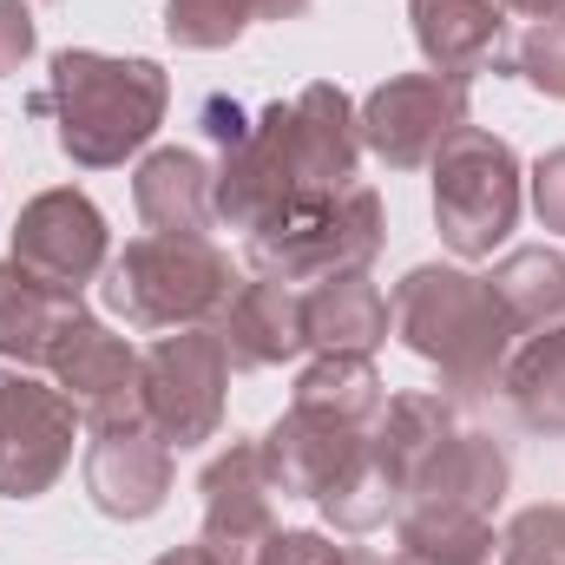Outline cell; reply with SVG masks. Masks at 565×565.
I'll use <instances>...</instances> for the list:
<instances>
[{
    "label": "cell",
    "mask_w": 565,
    "mask_h": 565,
    "mask_svg": "<svg viewBox=\"0 0 565 565\" xmlns=\"http://www.w3.org/2000/svg\"><path fill=\"white\" fill-rule=\"evenodd\" d=\"M211 132L224 145V164L211 171V211L244 237L355 191L362 126H355L349 93L329 79L302 86L289 106L282 99L264 106L257 119L211 106Z\"/></svg>",
    "instance_id": "cell-1"
},
{
    "label": "cell",
    "mask_w": 565,
    "mask_h": 565,
    "mask_svg": "<svg viewBox=\"0 0 565 565\" xmlns=\"http://www.w3.org/2000/svg\"><path fill=\"white\" fill-rule=\"evenodd\" d=\"M40 106L53 113V139L73 164L106 171V164H126L164 126L171 79L158 60H113L93 46H66L53 53Z\"/></svg>",
    "instance_id": "cell-2"
},
{
    "label": "cell",
    "mask_w": 565,
    "mask_h": 565,
    "mask_svg": "<svg viewBox=\"0 0 565 565\" xmlns=\"http://www.w3.org/2000/svg\"><path fill=\"white\" fill-rule=\"evenodd\" d=\"M395 335L440 369V382L454 395H487L507 369L513 349V322L500 309V296L487 289V277H467L454 264H422L395 282Z\"/></svg>",
    "instance_id": "cell-3"
},
{
    "label": "cell",
    "mask_w": 565,
    "mask_h": 565,
    "mask_svg": "<svg viewBox=\"0 0 565 565\" xmlns=\"http://www.w3.org/2000/svg\"><path fill=\"white\" fill-rule=\"evenodd\" d=\"M231 257L211 237H132L106 277L99 296L113 316H126V329H198L231 302Z\"/></svg>",
    "instance_id": "cell-4"
},
{
    "label": "cell",
    "mask_w": 565,
    "mask_h": 565,
    "mask_svg": "<svg viewBox=\"0 0 565 565\" xmlns=\"http://www.w3.org/2000/svg\"><path fill=\"white\" fill-rule=\"evenodd\" d=\"M434 224H440V244L467 264L493 257L513 224H520V158L513 145L480 132V126H460L454 139L434 151Z\"/></svg>",
    "instance_id": "cell-5"
},
{
    "label": "cell",
    "mask_w": 565,
    "mask_h": 565,
    "mask_svg": "<svg viewBox=\"0 0 565 565\" xmlns=\"http://www.w3.org/2000/svg\"><path fill=\"white\" fill-rule=\"evenodd\" d=\"M382 237H388L382 231V198L369 184H355V191H342L329 204H309V211L270 224V231H257L250 264L282 282H329V277H349V270H369Z\"/></svg>",
    "instance_id": "cell-6"
},
{
    "label": "cell",
    "mask_w": 565,
    "mask_h": 565,
    "mask_svg": "<svg viewBox=\"0 0 565 565\" xmlns=\"http://www.w3.org/2000/svg\"><path fill=\"white\" fill-rule=\"evenodd\" d=\"M224 388H231V349L217 329H171L145 349V427L164 447L217 440L224 427Z\"/></svg>",
    "instance_id": "cell-7"
},
{
    "label": "cell",
    "mask_w": 565,
    "mask_h": 565,
    "mask_svg": "<svg viewBox=\"0 0 565 565\" xmlns=\"http://www.w3.org/2000/svg\"><path fill=\"white\" fill-rule=\"evenodd\" d=\"M73 434H79V408L60 388L0 362V493L7 500H40L66 473Z\"/></svg>",
    "instance_id": "cell-8"
},
{
    "label": "cell",
    "mask_w": 565,
    "mask_h": 565,
    "mask_svg": "<svg viewBox=\"0 0 565 565\" xmlns=\"http://www.w3.org/2000/svg\"><path fill=\"white\" fill-rule=\"evenodd\" d=\"M362 145L388 164V171H415L434 164V151L467 126V79L447 73H402L388 86H375L355 113Z\"/></svg>",
    "instance_id": "cell-9"
},
{
    "label": "cell",
    "mask_w": 565,
    "mask_h": 565,
    "mask_svg": "<svg viewBox=\"0 0 565 565\" xmlns=\"http://www.w3.org/2000/svg\"><path fill=\"white\" fill-rule=\"evenodd\" d=\"M13 264H26L33 277L60 282V289H86L113 264V231L86 191L60 184V191H40L13 217Z\"/></svg>",
    "instance_id": "cell-10"
},
{
    "label": "cell",
    "mask_w": 565,
    "mask_h": 565,
    "mask_svg": "<svg viewBox=\"0 0 565 565\" xmlns=\"http://www.w3.org/2000/svg\"><path fill=\"white\" fill-rule=\"evenodd\" d=\"M198 493H204V553L217 565H264L270 553V540H277V487H270V473H264V454H257V440H231L211 467H204V480H198Z\"/></svg>",
    "instance_id": "cell-11"
},
{
    "label": "cell",
    "mask_w": 565,
    "mask_h": 565,
    "mask_svg": "<svg viewBox=\"0 0 565 565\" xmlns=\"http://www.w3.org/2000/svg\"><path fill=\"white\" fill-rule=\"evenodd\" d=\"M53 388L79 408V422L93 427H119V422H145V355L113 335L106 322L79 316L60 349H53Z\"/></svg>",
    "instance_id": "cell-12"
},
{
    "label": "cell",
    "mask_w": 565,
    "mask_h": 565,
    "mask_svg": "<svg viewBox=\"0 0 565 565\" xmlns=\"http://www.w3.org/2000/svg\"><path fill=\"white\" fill-rule=\"evenodd\" d=\"M507 480H513V460L493 434H473V427H454L402 493V513H467V520H493V507L507 500Z\"/></svg>",
    "instance_id": "cell-13"
},
{
    "label": "cell",
    "mask_w": 565,
    "mask_h": 565,
    "mask_svg": "<svg viewBox=\"0 0 565 565\" xmlns=\"http://www.w3.org/2000/svg\"><path fill=\"white\" fill-rule=\"evenodd\" d=\"M171 447L151 434L145 422H119V427H93L86 447V493L106 520H151L171 493Z\"/></svg>",
    "instance_id": "cell-14"
},
{
    "label": "cell",
    "mask_w": 565,
    "mask_h": 565,
    "mask_svg": "<svg viewBox=\"0 0 565 565\" xmlns=\"http://www.w3.org/2000/svg\"><path fill=\"white\" fill-rule=\"evenodd\" d=\"M217 335L231 349L237 369H277L296 362L309 349V302H302V282L282 277H250L231 289V302L217 309Z\"/></svg>",
    "instance_id": "cell-15"
},
{
    "label": "cell",
    "mask_w": 565,
    "mask_h": 565,
    "mask_svg": "<svg viewBox=\"0 0 565 565\" xmlns=\"http://www.w3.org/2000/svg\"><path fill=\"white\" fill-rule=\"evenodd\" d=\"M362 440H369V427H342V422L289 408L257 440V454H264V473H270V487H277L282 500H322L349 473V460L362 454Z\"/></svg>",
    "instance_id": "cell-16"
},
{
    "label": "cell",
    "mask_w": 565,
    "mask_h": 565,
    "mask_svg": "<svg viewBox=\"0 0 565 565\" xmlns=\"http://www.w3.org/2000/svg\"><path fill=\"white\" fill-rule=\"evenodd\" d=\"M79 289H60V282L33 277L26 264H0V362L13 369H46L60 335L79 322Z\"/></svg>",
    "instance_id": "cell-17"
},
{
    "label": "cell",
    "mask_w": 565,
    "mask_h": 565,
    "mask_svg": "<svg viewBox=\"0 0 565 565\" xmlns=\"http://www.w3.org/2000/svg\"><path fill=\"white\" fill-rule=\"evenodd\" d=\"M408 20H415V46H422L427 73L473 79L480 66H500V53H507L500 0H415Z\"/></svg>",
    "instance_id": "cell-18"
},
{
    "label": "cell",
    "mask_w": 565,
    "mask_h": 565,
    "mask_svg": "<svg viewBox=\"0 0 565 565\" xmlns=\"http://www.w3.org/2000/svg\"><path fill=\"white\" fill-rule=\"evenodd\" d=\"M132 204L158 237H211V164L198 151H151L132 178Z\"/></svg>",
    "instance_id": "cell-19"
},
{
    "label": "cell",
    "mask_w": 565,
    "mask_h": 565,
    "mask_svg": "<svg viewBox=\"0 0 565 565\" xmlns=\"http://www.w3.org/2000/svg\"><path fill=\"white\" fill-rule=\"evenodd\" d=\"M302 302H309V349H322V355H375V349L388 342L395 309H388V296L369 282V270L309 282Z\"/></svg>",
    "instance_id": "cell-20"
},
{
    "label": "cell",
    "mask_w": 565,
    "mask_h": 565,
    "mask_svg": "<svg viewBox=\"0 0 565 565\" xmlns=\"http://www.w3.org/2000/svg\"><path fill=\"white\" fill-rule=\"evenodd\" d=\"M447 434H454V402H447V395H388L382 415H375V427H369V454H375L382 473L408 493L415 467H422Z\"/></svg>",
    "instance_id": "cell-21"
},
{
    "label": "cell",
    "mask_w": 565,
    "mask_h": 565,
    "mask_svg": "<svg viewBox=\"0 0 565 565\" xmlns=\"http://www.w3.org/2000/svg\"><path fill=\"white\" fill-rule=\"evenodd\" d=\"M382 402H388V388H382V375H375L369 355H316L296 375V395H289V408L342 422V427H375Z\"/></svg>",
    "instance_id": "cell-22"
},
{
    "label": "cell",
    "mask_w": 565,
    "mask_h": 565,
    "mask_svg": "<svg viewBox=\"0 0 565 565\" xmlns=\"http://www.w3.org/2000/svg\"><path fill=\"white\" fill-rule=\"evenodd\" d=\"M507 402L513 415L533 427V434H565V329H546V335H526L507 369Z\"/></svg>",
    "instance_id": "cell-23"
},
{
    "label": "cell",
    "mask_w": 565,
    "mask_h": 565,
    "mask_svg": "<svg viewBox=\"0 0 565 565\" xmlns=\"http://www.w3.org/2000/svg\"><path fill=\"white\" fill-rule=\"evenodd\" d=\"M487 289L500 296L507 322L513 329H553L565 316V257L546 244H526V250H507L493 264Z\"/></svg>",
    "instance_id": "cell-24"
},
{
    "label": "cell",
    "mask_w": 565,
    "mask_h": 565,
    "mask_svg": "<svg viewBox=\"0 0 565 565\" xmlns=\"http://www.w3.org/2000/svg\"><path fill=\"white\" fill-rule=\"evenodd\" d=\"M402 553L388 565H487L493 559V520L467 513H395Z\"/></svg>",
    "instance_id": "cell-25"
},
{
    "label": "cell",
    "mask_w": 565,
    "mask_h": 565,
    "mask_svg": "<svg viewBox=\"0 0 565 565\" xmlns=\"http://www.w3.org/2000/svg\"><path fill=\"white\" fill-rule=\"evenodd\" d=\"M322 507V520L329 526H342V533H369V526H382V520H395L402 513V487L382 473V460L369 454V440H362V454L349 460V473L316 500Z\"/></svg>",
    "instance_id": "cell-26"
},
{
    "label": "cell",
    "mask_w": 565,
    "mask_h": 565,
    "mask_svg": "<svg viewBox=\"0 0 565 565\" xmlns=\"http://www.w3.org/2000/svg\"><path fill=\"white\" fill-rule=\"evenodd\" d=\"M250 20H264V0H164V40L191 53L231 46Z\"/></svg>",
    "instance_id": "cell-27"
},
{
    "label": "cell",
    "mask_w": 565,
    "mask_h": 565,
    "mask_svg": "<svg viewBox=\"0 0 565 565\" xmlns=\"http://www.w3.org/2000/svg\"><path fill=\"white\" fill-rule=\"evenodd\" d=\"M500 565H565V507H526L500 540Z\"/></svg>",
    "instance_id": "cell-28"
},
{
    "label": "cell",
    "mask_w": 565,
    "mask_h": 565,
    "mask_svg": "<svg viewBox=\"0 0 565 565\" xmlns=\"http://www.w3.org/2000/svg\"><path fill=\"white\" fill-rule=\"evenodd\" d=\"M513 66H520V79L540 86L546 99H565V20H540V26L520 40Z\"/></svg>",
    "instance_id": "cell-29"
},
{
    "label": "cell",
    "mask_w": 565,
    "mask_h": 565,
    "mask_svg": "<svg viewBox=\"0 0 565 565\" xmlns=\"http://www.w3.org/2000/svg\"><path fill=\"white\" fill-rule=\"evenodd\" d=\"M533 211L546 231H565V145L533 164Z\"/></svg>",
    "instance_id": "cell-30"
},
{
    "label": "cell",
    "mask_w": 565,
    "mask_h": 565,
    "mask_svg": "<svg viewBox=\"0 0 565 565\" xmlns=\"http://www.w3.org/2000/svg\"><path fill=\"white\" fill-rule=\"evenodd\" d=\"M33 40H40V33H33V13H26L20 0H0V79L26 66Z\"/></svg>",
    "instance_id": "cell-31"
},
{
    "label": "cell",
    "mask_w": 565,
    "mask_h": 565,
    "mask_svg": "<svg viewBox=\"0 0 565 565\" xmlns=\"http://www.w3.org/2000/svg\"><path fill=\"white\" fill-rule=\"evenodd\" d=\"M335 559H342V546H329L322 533H277L270 553H264V565H335Z\"/></svg>",
    "instance_id": "cell-32"
},
{
    "label": "cell",
    "mask_w": 565,
    "mask_h": 565,
    "mask_svg": "<svg viewBox=\"0 0 565 565\" xmlns=\"http://www.w3.org/2000/svg\"><path fill=\"white\" fill-rule=\"evenodd\" d=\"M500 7H513L526 20H565V0H500Z\"/></svg>",
    "instance_id": "cell-33"
},
{
    "label": "cell",
    "mask_w": 565,
    "mask_h": 565,
    "mask_svg": "<svg viewBox=\"0 0 565 565\" xmlns=\"http://www.w3.org/2000/svg\"><path fill=\"white\" fill-rule=\"evenodd\" d=\"M151 565H217L204 546H178V553H164V559H151Z\"/></svg>",
    "instance_id": "cell-34"
},
{
    "label": "cell",
    "mask_w": 565,
    "mask_h": 565,
    "mask_svg": "<svg viewBox=\"0 0 565 565\" xmlns=\"http://www.w3.org/2000/svg\"><path fill=\"white\" fill-rule=\"evenodd\" d=\"M296 13H309V0H264V20H296Z\"/></svg>",
    "instance_id": "cell-35"
},
{
    "label": "cell",
    "mask_w": 565,
    "mask_h": 565,
    "mask_svg": "<svg viewBox=\"0 0 565 565\" xmlns=\"http://www.w3.org/2000/svg\"><path fill=\"white\" fill-rule=\"evenodd\" d=\"M335 565H388L382 553H369V546H342V559Z\"/></svg>",
    "instance_id": "cell-36"
}]
</instances>
